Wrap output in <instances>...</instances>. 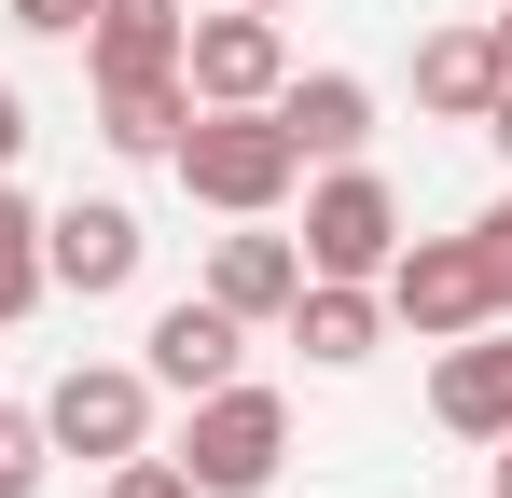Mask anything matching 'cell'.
<instances>
[{
    "mask_svg": "<svg viewBox=\"0 0 512 498\" xmlns=\"http://www.w3.org/2000/svg\"><path fill=\"white\" fill-rule=\"evenodd\" d=\"M111 498H208V485H194L180 457H153V443H139V457H111Z\"/></svg>",
    "mask_w": 512,
    "mask_h": 498,
    "instance_id": "obj_18",
    "label": "cell"
},
{
    "mask_svg": "<svg viewBox=\"0 0 512 498\" xmlns=\"http://www.w3.org/2000/svg\"><path fill=\"white\" fill-rule=\"evenodd\" d=\"M499 498H512V429H499Z\"/></svg>",
    "mask_w": 512,
    "mask_h": 498,
    "instance_id": "obj_24",
    "label": "cell"
},
{
    "mask_svg": "<svg viewBox=\"0 0 512 498\" xmlns=\"http://www.w3.org/2000/svg\"><path fill=\"white\" fill-rule=\"evenodd\" d=\"M180 0H97V28H84V56L97 70H180Z\"/></svg>",
    "mask_w": 512,
    "mask_h": 498,
    "instance_id": "obj_15",
    "label": "cell"
},
{
    "mask_svg": "<svg viewBox=\"0 0 512 498\" xmlns=\"http://www.w3.org/2000/svg\"><path fill=\"white\" fill-rule=\"evenodd\" d=\"M42 291H56V277H42V208H28V194H14V180H0V332L28 319V305H42Z\"/></svg>",
    "mask_w": 512,
    "mask_h": 498,
    "instance_id": "obj_16",
    "label": "cell"
},
{
    "mask_svg": "<svg viewBox=\"0 0 512 498\" xmlns=\"http://www.w3.org/2000/svg\"><path fill=\"white\" fill-rule=\"evenodd\" d=\"M14 28H28V42H84L97 0H14Z\"/></svg>",
    "mask_w": 512,
    "mask_h": 498,
    "instance_id": "obj_20",
    "label": "cell"
},
{
    "mask_svg": "<svg viewBox=\"0 0 512 498\" xmlns=\"http://www.w3.org/2000/svg\"><path fill=\"white\" fill-rule=\"evenodd\" d=\"M429 415H443L457 443H499V429H512V332H499V319L443 346V374H429Z\"/></svg>",
    "mask_w": 512,
    "mask_h": 498,
    "instance_id": "obj_8",
    "label": "cell"
},
{
    "mask_svg": "<svg viewBox=\"0 0 512 498\" xmlns=\"http://www.w3.org/2000/svg\"><path fill=\"white\" fill-rule=\"evenodd\" d=\"M499 83H512V70H499V42H485V28H429V42H416V97L443 111V125H471Z\"/></svg>",
    "mask_w": 512,
    "mask_h": 498,
    "instance_id": "obj_14",
    "label": "cell"
},
{
    "mask_svg": "<svg viewBox=\"0 0 512 498\" xmlns=\"http://www.w3.org/2000/svg\"><path fill=\"white\" fill-rule=\"evenodd\" d=\"M291 249H305V277H388V249H402V194L346 153L333 180L305 194V236H291Z\"/></svg>",
    "mask_w": 512,
    "mask_h": 498,
    "instance_id": "obj_6",
    "label": "cell"
},
{
    "mask_svg": "<svg viewBox=\"0 0 512 498\" xmlns=\"http://www.w3.org/2000/svg\"><path fill=\"white\" fill-rule=\"evenodd\" d=\"M374 332H388V305H374V277H305V291H291V346H305L319 374H346V360H374Z\"/></svg>",
    "mask_w": 512,
    "mask_h": 498,
    "instance_id": "obj_11",
    "label": "cell"
},
{
    "mask_svg": "<svg viewBox=\"0 0 512 498\" xmlns=\"http://www.w3.org/2000/svg\"><path fill=\"white\" fill-rule=\"evenodd\" d=\"M42 471H56L42 415H14V402H0V498H42Z\"/></svg>",
    "mask_w": 512,
    "mask_h": 498,
    "instance_id": "obj_17",
    "label": "cell"
},
{
    "mask_svg": "<svg viewBox=\"0 0 512 498\" xmlns=\"http://www.w3.org/2000/svg\"><path fill=\"white\" fill-rule=\"evenodd\" d=\"M139 208H111V194H70V208H42V277L56 291H84V305H111L125 277H139Z\"/></svg>",
    "mask_w": 512,
    "mask_h": 498,
    "instance_id": "obj_7",
    "label": "cell"
},
{
    "mask_svg": "<svg viewBox=\"0 0 512 498\" xmlns=\"http://www.w3.org/2000/svg\"><path fill=\"white\" fill-rule=\"evenodd\" d=\"M471 125H485V139H499V166H512V83L485 97V111H471Z\"/></svg>",
    "mask_w": 512,
    "mask_h": 498,
    "instance_id": "obj_22",
    "label": "cell"
},
{
    "mask_svg": "<svg viewBox=\"0 0 512 498\" xmlns=\"http://www.w3.org/2000/svg\"><path fill=\"white\" fill-rule=\"evenodd\" d=\"M471 249H485V291H499V319H512V194L471 222Z\"/></svg>",
    "mask_w": 512,
    "mask_h": 498,
    "instance_id": "obj_19",
    "label": "cell"
},
{
    "mask_svg": "<svg viewBox=\"0 0 512 498\" xmlns=\"http://www.w3.org/2000/svg\"><path fill=\"white\" fill-rule=\"evenodd\" d=\"M250 14H305V0H250Z\"/></svg>",
    "mask_w": 512,
    "mask_h": 498,
    "instance_id": "obj_25",
    "label": "cell"
},
{
    "mask_svg": "<svg viewBox=\"0 0 512 498\" xmlns=\"http://www.w3.org/2000/svg\"><path fill=\"white\" fill-rule=\"evenodd\" d=\"M374 305L416 332V346H457V332H485V319H499L485 249H471V236H416V249H388V291H374Z\"/></svg>",
    "mask_w": 512,
    "mask_h": 498,
    "instance_id": "obj_5",
    "label": "cell"
},
{
    "mask_svg": "<svg viewBox=\"0 0 512 498\" xmlns=\"http://www.w3.org/2000/svg\"><path fill=\"white\" fill-rule=\"evenodd\" d=\"M291 291H305V249H291V236H222V249H208V305L291 319Z\"/></svg>",
    "mask_w": 512,
    "mask_h": 498,
    "instance_id": "obj_13",
    "label": "cell"
},
{
    "mask_svg": "<svg viewBox=\"0 0 512 498\" xmlns=\"http://www.w3.org/2000/svg\"><path fill=\"white\" fill-rule=\"evenodd\" d=\"M263 111L291 125V153H319V166H346L360 139H374V83L360 70H305V83H277Z\"/></svg>",
    "mask_w": 512,
    "mask_h": 498,
    "instance_id": "obj_10",
    "label": "cell"
},
{
    "mask_svg": "<svg viewBox=\"0 0 512 498\" xmlns=\"http://www.w3.org/2000/svg\"><path fill=\"white\" fill-rule=\"evenodd\" d=\"M180 125H194V83L180 70H97V139L111 153H167Z\"/></svg>",
    "mask_w": 512,
    "mask_h": 498,
    "instance_id": "obj_12",
    "label": "cell"
},
{
    "mask_svg": "<svg viewBox=\"0 0 512 498\" xmlns=\"http://www.w3.org/2000/svg\"><path fill=\"white\" fill-rule=\"evenodd\" d=\"M485 42H499V70H512V0H499V28H485Z\"/></svg>",
    "mask_w": 512,
    "mask_h": 498,
    "instance_id": "obj_23",
    "label": "cell"
},
{
    "mask_svg": "<svg viewBox=\"0 0 512 498\" xmlns=\"http://www.w3.org/2000/svg\"><path fill=\"white\" fill-rule=\"evenodd\" d=\"M180 83H194V111H263V97L291 83V28L250 14V0H222V14L180 28Z\"/></svg>",
    "mask_w": 512,
    "mask_h": 498,
    "instance_id": "obj_3",
    "label": "cell"
},
{
    "mask_svg": "<svg viewBox=\"0 0 512 498\" xmlns=\"http://www.w3.org/2000/svg\"><path fill=\"white\" fill-rule=\"evenodd\" d=\"M42 443H56V457H97V471L139 457V443H153V374H139V360H70V374L42 388Z\"/></svg>",
    "mask_w": 512,
    "mask_h": 498,
    "instance_id": "obj_4",
    "label": "cell"
},
{
    "mask_svg": "<svg viewBox=\"0 0 512 498\" xmlns=\"http://www.w3.org/2000/svg\"><path fill=\"white\" fill-rule=\"evenodd\" d=\"M14 153H28V97L0 83V180H14Z\"/></svg>",
    "mask_w": 512,
    "mask_h": 498,
    "instance_id": "obj_21",
    "label": "cell"
},
{
    "mask_svg": "<svg viewBox=\"0 0 512 498\" xmlns=\"http://www.w3.org/2000/svg\"><path fill=\"white\" fill-rule=\"evenodd\" d=\"M277 457H291V402L250 388V374H222V388H194V429H180V471L208 498H263L277 485Z\"/></svg>",
    "mask_w": 512,
    "mask_h": 498,
    "instance_id": "obj_2",
    "label": "cell"
},
{
    "mask_svg": "<svg viewBox=\"0 0 512 498\" xmlns=\"http://www.w3.org/2000/svg\"><path fill=\"white\" fill-rule=\"evenodd\" d=\"M167 166H180V194L194 208H222V222H263L291 180H305V153H291V125L277 111H194L167 139Z\"/></svg>",
    "mask_w": 512,
    "mask_h": 498,
    "instance_id": "obj_1",
    "label": "cell"
},
{
    "mask_svg": "<svg viewBox=\"0 0 512 498\" xmlns=\"http://www.w3.org/2000/svg\"><path fill=\"white\" fill-rule=\"evenodd\" d=\"M139 346H153V360H139V374H153V388H180V402H194V388H222V374H236V346H250V319H236V305H208V291H194V305H167V319L139 332Z\"/></svg>",
    "mask_w": 512,
    "mask_h": 498,
    "instance_id": "obj_9",
    "label": "cell"
}]
</instances>
